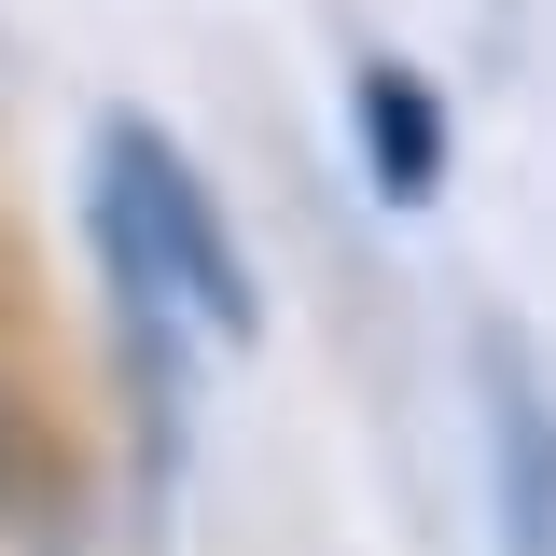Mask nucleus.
<instances>
[{
  "mask_svg": "<svg viewBox=\"0 0 556 556\" xmlns=\"http://www.w3.org/2000/svg\"><path fill=\"white\" fill-rule=\"evenodd\" d=\"M348 139H362V181H376L390 208L445 195V98H431V70L362 56V70H348Z\"/></svg>",
  "mask_w": 556,
  "mask_h": 556,
  "instance_id": "obj_3",
  "label": "nucleus"
},
{
  "mask_svg": "<svg viewBox=\"0 0 556 556\" xmlns=\"http://www.w3.org/2000/svg\"><path fill=\"white\" fill-rule=\"evenodd\" d=\"M473 431H486V529L501 556H556V362L529 320H473Z\"/></svg>",
  "mask_w": 556,
  "mask_h": 556,
  "instance_id": "obj_2",
  "label": "nucleus"
},
{
  "mask_svg": "<svg viewBox=\"0 0 556 556\" xmlns=\"http://www.w3.org/2000/svg\"><path fill=\"white\" fill-rule=\"evenodd\" d=\"M98 181L126 195L139 251L167 265V292H181V320H195V334H223V348H251V334H265V292H251L237 223H223V195L195 181V153L153 126V112H112V126H98Z\"/></svg>",
  "mask_w": 556,
  "mask_h": 556,
  "instance_id": "obj_1",
  "label": "nucleus"
}]
</instances>
